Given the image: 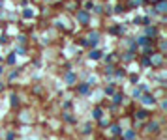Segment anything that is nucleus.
I'll list each match as a JSON object with an SVG mask.
<instances>
[{"label":"nucleus","mask_w":167,"mask_h":140,"mask_svg":"<svg viewBox=\"0 0 167 140\" xmlns=\"http://www.w3.org/2000/svg\"><path fill=\"white\" fill-rule=\"evenodd\" d=\"M77 21L81 23L83 26H86L90 23V11L88 10H79L77 8Z\"/></svg>","instance_id":"obj_1"},{"label":"nucleus","mask_w":167,"mask_h":140,"mask_svg":"<svg viewBox=\"0 0 167 140\" xmlns=\"http://www.w3.org/2000/svg\"><path fill=\"white\" fill-rule=\"evenodd\" d=\"M148 60H150V66L160 67L161 64H164V53H154V54H148Z\"/></svg>","instance_id":"obj_2"},{"label":"nucleus","mask_w":167,"mask_h":140,"mask_svg":"<svg viewBox=\"0 0 167 140\" xmlns=\"http://www.w3.org/2000/svg\"><path fill=\"white\" fill-rule=\"evenodd\" d=\"M154 10H156L158 15H165L167 13V0H158V2H154Z\"/></svg>","instance_id":"obj_3"},{"label":"nucleus","mask_w":167,"mask_h":140,"mask_svg":"<svg viewBox=\"0 0 167 140\" xmlns=\"http://www.w3.org/2000/svg\"><path fill=\"white\" fill-rule=\"evenodd\" d=\"M145 36H146V38H150V39L158 38V28H156V26L146 25V26H145Z\"/></svg>","instance_id":"obj_4"},{"label":"nucleus","mask_w":167,"mask_h":140,"mask_svg":"<svg viewBox=\"0 0 167 140\" xmlns=\"http://www.w3.org/2000/svg\"><path fill=\"white\" fill-rule=\"evenodd\" d=\"M150 43H154V39L146 38V36H141L139 39H135V45L137 47H146V45H150Z\"/></svg>","instance_id":"obj_5"},{"label":"nucleus","mask_w":167,"mask_h":140,"mask_svg":"<svg viewBox=\"0 0 167 140\" xmlns=\"http://www.w3.org/2000/svg\"><path fill=\"white\" fill-rule=\"evenodd\" d=\"M141 103L143 105H154L156 103V99H154V95H150V94H145V95H141Z\"/></svg>","instance_id":"obj_6"},{"label":"nucleus","mask_w":167,"mask_h":140,"mask_svg":"<svg viewBox=\"0 0 167 140\" xmlns=\"http://www.w3.org/2000/svg\"><path fill=\"white\" fill-rule=\"evenodd\" d=\"M88 90H90V84H88V82H83L81 86L77 88V92H79L81 95H86V94H88Z\"/></svg>","instance_id":"obj_7"},{"label":"nucleus","mask_w":167,"mask_h":140,"mask_svg":"<svg viewBox=\"0 0 167 140\" xmlns=\"http://www.w3.org/2000/svg\"><path fill=\"white\" fill-rule=\"evenodd\" d=\"M88 58H90V60H100V58H101V51H98V49L90 51V53H88Z\"/></svg>","instance_id":"obj_8"},{"label":"nucleus","mask_w":167,"mask_h":140,"mask_svg":"<svg viewBox=\"0 0 167 140\" xmlns=\"http://www.w3.org/2000/svg\"><path fill=\"white\" fill-rule=\"evenodd\" d=\"M64 79H66V82H68V84H75V75L71 73V71H66Z\"/></svg>","instance_id":"obj_9"},{"label":"nucleus","mask_w":167,"mask_h":140,"mask_svg":"<svg viewBox=\"0 0 167 140\" xmlns=\"http://www.w3.org/2000/svg\"><path fill=\"white\" fill-rule=\"evenodd\" d=\"M111 34H124V26H122V25L113 26V28H111Z\"/></svg>","instance_id":"obj_10"},{"label":"nucleus","mask_w":167,"mask_h":140,"mask_svg":"<svg viewBox=\"0 0 167 140\" xmlns=\"http://www.w3.org/2000/svg\"><path fill=\"white\" fill-rule=\"evenodd\" d=\"M135 116H137L139 120H145V118H148V112L146 110H139V112H135Z\"/></svg>","instance_id":"obj_11"},{"label":"nucleus","mask_w":167,"mask_h":140,"mask_svg":"<svg viewBox=\"0 0 167 140\" xmlns=\"http://www.w3.org/2000/svg\"><path fill=\"white\" fill-rule=\"evenodd\" d=\"M10 99H11V101H10V103H11V107H17V105H19V97H17L15 94H11V97H10Z\"/></svg>","instance_id":"obj_12"},{"label":"nucleus","mask_w":167,"mask_h":140,"mask_svg":"<svg viewBox=\"0 0 167 140\" xmlns=\"http://www.w3.org/2000/svg\"><path fill=\"white\" fill-rule=\"evenodd\" d=\"M124 137H126V140H133V138H135V133H133L132 129H130V131H126Z\"/></svg>","instance_id":"obj_13"},{"label":"nucleus","mask_w":167,"mask_h":140,"mask_svg":"<svg viewBox=\"0 0 167 140\" xmlns=\"http://www.w3.org/2000/svg\"><path fill=\"white\" fill-rule=\"evenodd\" d=\"M141 64H143V67H148L150 66V60H148V56H143V60H141Z\"/></svg>","instance_id":"obj_14"},{"label":"nucleus","mask_w":167,"mask_h":140,"mask_svg":"<svg viewBox=\"0 0 167 140\" xmlns=\"http://www.w3.org/2000/svg\"><path fill=\"white\" fill-rule=\"evenodd\" d=\"M146 131H158V123H148V125H146Z\"/></svg>","instance_id":"obj_15"},{"label":"nucleus","mask_w":167,"mask_h":140,"mask_svg":"<svg viewBox=\"0 0 167 140\" xmlns=\"http://www.w3.org/2000/svg\"><path fill=\"white\" fill-rule=\"evenodd\" d=\"M165 49H167V43H165V39H160V53H165Z\"/></svg>","instance_id":"obj_16"},{"label":"nucleus","mask_w":167,"mask_h":140,"mask_svg":"<svg viewBox=\"0 0 167 140\" xmlns=\"http://www.w3.org/2000/svg\"><path fill=\"white\" fill-rule=\"evenodd\" d=\"M32 15H34V11H30L28 8H26V10L23 11V17H26V19H30V17H32Z\"/></svg>","instance_id":"obj_17"},{"label":"nucleus","mask_w":167,"mask_h":140,"mask_svg":"<svg viewBox=\"0 0 167 140\" xmlns=\"http://www.w3.org/2000/svg\"><path fill=\"white\" fill-rule=\"evenodd\" d=\"M122 11H126V8L122 6V4H118V6L115 8V13H122Z\"/></svg>","instance_id":"obj_18"},{"label":"nucleus","mask_w":167,"mask_h":140,"mask_svg":"<svg viewBox=\"0 0 167 140\" xmlns=\"http://www.w3.org/2000/svg\"><path fill=\"white\" fill-rule=\"evenodd\" d=\"M25 53H26L25 47H15V54H25Z\"/></svg>","instance_id":"obj_19"},{"label":"nucleus","mask_w":167,"mask_h":140,"mask_svg":"<svg viewBox=\"0 0 167 140\" xmlns=\"http://www.w3.org/2000/svg\"><path fill=\"white\" fill-rule=\"evenodd\" d=\"M113 71H115V67H113V66H107V67H105V75H109V77L113 75Z\"/></svg>","instance_id":"obj_20"},{"label":"nucleus","mask_w":167,"mask_h":140,"mask_svg":"<svg viewBox=\"0 0 167 140\" xmlns=\"http://www.w3.org/2000/svg\"><path fill=\"white\" fill-rule=\"evenodd\" d=\"M111 131H113V133H115V135H120V133H122V129H120V125H113V129H111Z\"/></svg>","instance_id":"obj_21"},{"label":"nucleus","mask_w":167,"mask_h":140,"mask_svg":"<svg viewBox=\"0 0 167 140\" xmlns=\"http://www.w3.org/2000/svg\"><path fill=\"white\" fill-rule=\"evenodd\" d=\"M94 118H96V120L101 118V109H94Z\"/></svg>","instance_id":"obj_22"},{"label":"nucleus","mask_w":167,"mask_h":140,"mask_svg":"<svg viewBox=\"0 0 167 140\" xmlns=\"http://www.w3.org/2000/svg\"><path fill=\"white\" fill-rule=\"evenodd\" d=\"M113 73L117 75L118 79H120V77H124V75H126V71H124V69H118V71H113Z\"/></svg>","instance_id":"obj_23"},{"label":"nucleus","mask_w":167,"mask_h":140,"mask_svg":"<svg viewBox=\"0 0 167 140\" xmlns=\"http://www.w3.org/2000/svg\"><path fill=\"white\" fill-rule=\"evenodd\" d=\"M8 64H15V53L8 56Z\"/></svg>","instance_id":"obj_24"},{"label":"nucleus","mask_w":167,"mask_h":140,"mask_svg":"<svg viewBox=\"0 0 167 140\" xmlns=\"http://www.w3.org/2000/svg\"><path fill=\"white\" fill-rule=\"evenodd\" d=\"M115 103H122V95H120V94L115 95Z\"/></svg>","instance_id":"obj_25"},{"label":"nucleus","mask_w":167,"mask_h":140,"mask_svg":"<svg viewBox=\"0 0 167 140\" xmlns=\"http://www.w3.org/2000/svg\"><path fill=\"white\" fill-rule=\"evenodd\" d=\"M83 133H85V135H88V133H90V123H86V125H85V129H83Z\"/></svg>","instance_id":"obj_26"},{"label":"nucleus","mask_w":167,"mask_h":140,"mask_svg":"<svg viewBox=\"0 0 167 140\" xmlns=\"http://www.w3.org/2000/svg\"><path fill=\"white\" fill-rule=\"evenodd\" d=\"M141 23H145V26H146V25H150V17H143V19H141Z\"/></svg>","instance_id":"obj_27"},{"label":"nucleus","mask_w":167,"mask_h":140,"mask_svg":"<svg viewBox=\"0 0 167 140\" xmlns=\"http://www.w3.org/2000/svg\"><path fill=\"white\" fill-rule=\"evenodd\" d=\"M113 92H115V90H113V88H111V86H109V88H105V94H107V95H111V94H113Z\"/></svg>","instance_id":"obj_28"},{"label":"nucleus","mask_w":167,"mask_h":140,"mask_svg":"<svg viewBox=\"0 0 167 140\" xmlns=\"http://www.w3.org/2000/svg\"><path fill=\"white\" fill-rule=\"evenodd\" d=\"M133 25H141V17H135L133 19Z\"/></svg>","instance_id":"obj_29"},{"label":"nucleus","mask_w":167,"mask_h":140,"mask_svg":"<svg viewBox=\"0 0 167 140\" xmlns=\"http://www.w3.org/2000/svg\"><path fill=\"white\" fill-rule=\"evenodd\" d=\"M2 90H4V84H2V82H0V92H2Z\"/></svg>","instance_id":"obj_30"},{"label":"nucleus","mask_w":167,"mask_h":140,"mask_svg":"<svg viewBox=\"0 0 167 140\" xmlns=\"http://www.w3.org/2000/svg\"><path fill=\"white\" fill-rule=\"evenodd\" d=\"M146 2H152L154 4V2H158V0H146Z\"/></svg>","instance_id":"obj_31"},{"label":"nucleus","mask_w":167,"mask_h":140,"mask_svg":"<svg viewBox=\"0 0 167 140\" xmlns=\"http://www.w3.org/2000/svg\"><path fill=\"white\" fill-rule=\"evenodd\" d=\"M4 73V69H2V66H0V75H2Z\"/></svg>","instance_id":"obj_32"},{"label":"nucleus","mask_w":167,"mask_h":140,"mask_svg":"<svg viewBox=\"0 0 167 140\" xmlns=\"http://www.w3.org/2000/svg\"><path fill=\"white\" fill-rule=\"evenodd\" d=\"M45 2H53V0H45Z\"/></svg>","instance_id":"obj_33"},{"label":"nucleus","mask_w":167,"mask_h":140,"mask_svg":"<svg viewBox=\"0 0 167 140\" xmlns=\"http://www.w3.org/2000/svg\"><path fill=\"white\" fill-rule=\"evenodd\" d=\"M0 62H2V56H0Z\"/></svg>","instance_id":"obj_34"}]
</instances>
